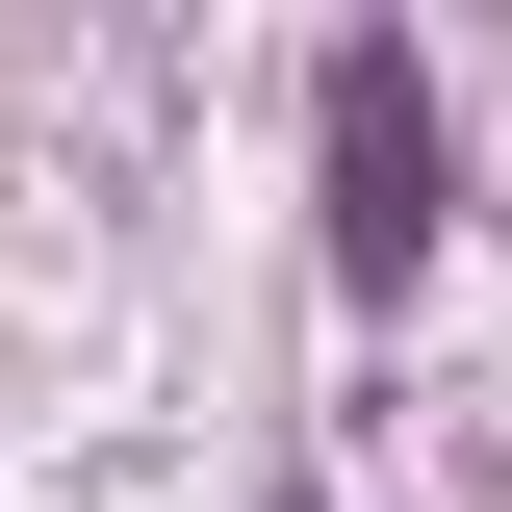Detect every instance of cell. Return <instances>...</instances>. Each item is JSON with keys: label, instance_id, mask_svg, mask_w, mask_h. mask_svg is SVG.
<instances>
[{"label": "cell", "instance_id": "1", "mask_svg": "<svg viewBox=\"0 0 512 512\" xmlns=\"http://www.w3.org/2000/svg\"><path fill=\"white\" fill-rule=\"evenodd\" d=\"M410 256H436V103H410V52H333V282L410 308Z\"/></svg>", "mask_w": 512, "mask_h": 512}]
</instances>
